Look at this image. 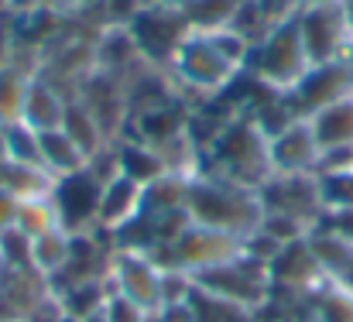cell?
Segmentation results:
<instances>
[{
	"label": "cell",
	"mask_w": 353,
	"mask_h": 322,
	"mask_svg": "<svg viewBox=\"0 0 353 322\" xmlns=\"http://www.w3.org/2000/svg\"><path fill=\"white\" fill-rule=\"evenodd\" d=\"M185 213L199 226L223 230V233L243 240L250 230L261 226L264 210H261L257 189L236 185V182H227V179H213V175H189Z\"/></svg>",
	"instance_id": "cell-1"
},
{
	"label": "cell",
	"mask_w": 353,
	"mask_h": 322,
	"mask_svg": "<svg viewBox=\"0 0 353 322\" xmlns=\"http://www.w3.org/2000/svg\"><path fill=\"white\" fill-rule=\"evenodd\" d=\"M343 10H347V21H350V31H353V0H343Z\"/></svg>",
	"instance_id": "cell-37"
},
{
	"label": "cell",
	"mask_w": 353,
	"mask_h": 322,
	"mask_svg": "<svg viewBox=\"0 0 353 322\" xmlns=\"http://www.w3.org/2000/svg\"><path fill=\"white\" fill-rule=\"evenodd\" d=\"M316 322H353V292L340 288L336 281H323L309 292Z\"/></svg>",
	"instance_id": "cell-23"
},
{
	"label": "cell",
	"mask_w": 353,
	"mask_h": 322,
	"mask_svg": "<svg viewBox=\"0 0 353 322\" xmlns=\"http://www.w3.org/2000/svg\"><path fill=\"white\" fill-rule=\"evenodd\" d=\"M144 309L141 305H134L130 299H123V295H114V299H107V305H103V322H144Z\"/></svg>",
	"instance_id": "cell-32"
},
{
	"label": "cell",
	"mask_w": 353,
	"mask_h": 322,
	"mask_svg": "<svg viewBox=\"0 0 353 322\" xmlns=\"http://www.w3.org/2000/svg\"><path fill=\"white\" fill-rule=\"evenodd\" d=\"M192 281L220 299H230L236 305H247V309H261L271 295V274L264 264L236 254L234 261H223L216 268H206L199 274H192Z\"/></svg>",
	"instance_id": "cell-6"
},
{
	"label": "cell",
	"mask_w": 353,
	"mask_h": 322,
	"mask_svg": "<svg viewBox=\"0 0 353 322\" xmlns=\"http://www.w3.org/2000/svg\"><path fill=\"white\" fill-rule=\"evenodd\" d=\"M295 14L285 17V21H278L257 45H250V55H247V66H243L257 79H264L268 86H278V90H292L305 76V69L312 66L309 55H305L302 31H299V17Z\"/></svg>",
	"instance_id": "cell-3"
},
{
	"label": "cell",
	"mask_w": 353,
	"mask_h": 322,
	"mask_svg": "<svg viewBox=\"0 0 353 322\" xmlns=\"http://www.w3.org/2000/svg\"><path fill=\"white\" fill-rule=\"evenodd\" d=\"M24 237H41V233H52V230H62L59 226V213L52 206L48 196H38V199H21V210H17V223H14Z\"/></svg>",
	"instance_id": "cell-26"
},
{
	"label": "cell",
	"mask_w": 353,
	"mask_h": 322,
	"mask_svg": "<svg viewBox=\"0 0 353 322\" xmlns=\"http://www.w3.org/2000/svg\"><path fill=\"white\" fill-rule=\"evenodd\" d=\"M17 210H21V199L0 189V233L10 230V226L17 223Z\"/></svg>",
	"instance_id": "cell-35"
},
{
	"label": "cell",
	"mask_w": 353,
	"mask_h": 322,
	"mask_svg": "<svg viewBox=\"0 0 353 322\" xmlns=\"http://www.w3.org/2000/svg\"><path fill=\"white\" fill-rule=\"evenodd\" d=\"M206 165L196 175H213L227 179L247 189H261L271 179V161H268V137L257 130L250 117H234L223 134L199 154Z\"/></svg>",
	"instance_id": "cell-2"
},
{
	"label": "cell",
	"mask_w": 353,
	"mask_h": 322,
	"mask_svg": "<svg viewBox=\"0 0 353 322\" xmlns=\"http://www.w3.org/2000/svg\"><path fill=\"white\" fill-rule=\"evenodd\" d=\"M103 185L86 165L69 172V175H59L52 182V206L59 213V226L65 233H86L97 226V216H100V199H103Z\"/></svg>",
	"instance_id": "cell-7"
},
{
	"label": "cell",
	"mask_w": 353,
	"mask_h": 322,
	"mask_svg": "<svg viewBox=\"0 0 353 322\" xmlns=\"http://www.w3.org/2000/svg\"><path fill=\"white\" fill-rule=\"evenodd\" d=\"M0 264L3 268H34L31 264V237H24L17 226L0 233Z\"/></svg>",
	"instance_id": "cell-30"
},
{
	"label": "cell",
	"mask_w": 353,
	"mask_h": 322,
	"mask_svg": "<svg viewBox=\"0 0 353 322\" xmlns=\"http://www.w3.org/2000/svg\"><path fill=\"white\" fill-rule=\"evenodd\" d=\"M299 31L309 62H333L353 52V31L343 3H305L299 7Z\"/></svg>",
	"instance_id": "cell-5"
},
{
	"label": "cell",
	"mask_w": 353,
	"mask_h": 322,
	"mask_svg": "<svg viewBox=\"0 0 353 322\" xmlns=\"http://www.w3.org/2000/svg\"><path fill=\"white\" fill-rule=\"evenodd\" d=\"M319 141L309 127V120H295L288 130L268 141V161L271 175H316L319 165Z\"/></svg>",
	"instance_id": "cell-11"
},
{
	"label": "cell",
	"mask_w": 353,
	"mask_h": 322,
	"mask_svg": "<svg viewBox=\"0 0 353 322\" xmlns=\"http://www.w3.org/2000/svg\"><path fill=\"white\" fill-rule=\"evenodd\" d=\"M14 3H24V7H34L38 0H14Z\"/></svg>",
	"instance_id": "cell-41"
},
{
	"label": "cell",
	"mask_w": 353,
	"mask_h": 322,
	"mask_svg": "<svg viewBox=\"0 0 353 322\" xmlns=\"http://www.w3.org/2000/svg\"><path fill=\"white\" fill-rule=\"evenodd\" d=\"M3 144H7V158L10 161H21V165H31V168H45L38 130H31L28 123H7L3 127Z\"/></svg>",
	"instance_id": "cell-28"
},
{
	"label": "cell",
	"mask_w": 353,
	"mask_h": 322,
	"mask_svg": "<svg viewBox=\"0 0 353 322\" xmlns=\"http://www.w3.org/2000/svg\"><path fill=\"white\" fill-rule=\"evenodd\" d=\"M172 69L179 72V79H185V83L196 86V90H223L236 72H240L236 66H230V62L220 55V48L210 41V34H199V31H192V34L175 48Z\"/></svg>",
	"instance_id": "cell-9"
},
{
	"label": "cell",
	"mask_w": 353,
	"mask_h": 322,
	"mask_svg": "<svg viewBox=\"0 0 353 322\" xmlns=\"http://www.w3.org/2000/svg\"><path fill=\"white\" fill-rule=\"evenodd\" d=\"M336 285H340V288H347V292H353V261L347 264V271L336 278Z\"/></svg>",
	"instance_id": "cell-36"
},
{
	"label": "cell",
	"mask_w": 353,
	"mask_h": 322,
	"mask_svg": "<svg viewBox=\"0 0 353 322\" xmlns=\"http://www.w3.org/2000/svg\"><path fill=\"white\" fill-rule=\"evenodd\" d=\"M158 316H161V322H196L189 299H185V302H168V305H161Z\"/></svg>",
	"instance_id": "cell-34"
},
{
	"label": "cell",
	"mask_w": 353,
	"mask_h": 322,
	"mask_svg": "<svg viewBox=\"0 0 353 322\" xmlns=\"http://www.w3.org/2000/svg\"><path fill=\"white\" fill-rule=\"evenodd\" d=\"M117 172L123 179L137 182L141 189L151 185L154 179H161L168 172V161L151 148V144H141V141H117Z\"/></svg>",
	"instance_id": "cell-14"
},
{
	"label": "cell",
	"mask_w": 353,
	"mask_h": 322,
	"mask_svg": "<svg viewBox=\"0 0 353 322\" xmlns=\"http://www.w3.org/2000/svg\"><path fill=\"white\" fill-rule=\"evenodd\" d=\"M107 285H103V278L100 281H79V285H72V288H65L62 295H55V302H59V309H62V316H69V319H97L100 312H103V305H107Z\"/></svg>",
	"instance_id": "cell-20"
},
{
	"label": "cell",
	"mask_w": 353,
	"mask_h": 322,
	"mask_svg": "<svg viewBox=\"0 0 353 322\" xmlns=\"http://www.w3.org/2000/svg\"><path fill=\"white\" fill-rule=\"evenodd\" d=\"M268 274H271V285L278 288H292V292H312L316 285L330 281L312 254V243H309V233L302 240H292L278 250V257L268 264Z\"/></svg>",
	"instance_id": "cell-12"
},
{
	"label": "cell",
	"mask_w": 353,
	"mask_h": 322,
	"mask_svg": "<svg viewBox=\"0 0 353 322\" xmlns=\"http://www.w3.org/2000/svg\"><path fill=\"white\" fill-rule=\"evenodd\" d=\"M264 10H268V17L278 24V21H285V17H292L299 7H302V0H257Z\"/></svg>",
	"instance_id": "cell-33"
},
{
	"label": "cell",
	"mask_w": 353,
	"mask_h": 322,
	"mask_svg": "<svg viewBox=\"0 0 353 322\" xmlns=\"http://www.w3.org/2000/svg\"><path fill=\"white\" fill-rule=\"evenodd\" d=\"M316 179H319L323 210H353V168H350V172L316 175Z\"/></svg>",
	"instance_id": "cell-29"
},
{
	"label": "cell",
	"mask_w": 353,
	"mask_h": 322,
	"mask_svg": "<svg viewBox=\"0 0 353 322\" xmlns=\"http://www.w3.org/2000/svg\"><path fill=\"white\" fill-rule=\"evenodd\" d=\"M234 7H236V0H185L182 3V14H185V21H189L192 31L206 34V31L227 28Z\"/></svg>",
	"instance_id": "cell-25"
},
{
	"label": "cell",
	"mask_w": 353,
	"mask_h": 322,
	"mask_svg": "<svg viewBox=\"0 0 353 322\" xmlns=\"http://www.w3.org/2000/svg\"><path fill=\"white\" fill-rule=\"evenodd\" d=\"M38 144H41V161H45V172L52 179L59 175H69L76 168L86 165V154L79 151V144L62 130V127H52V130H38Z\"/></svg>",
	"instance_id": "cell-17"
},
{
	"label": "cell",
	"mask_w": 353,
	"mask_h": 322,
	"mask_svg": "<svg viewBox=\"0 0 353 322\" xmlns=\"http://www.w3.org/2000/svg\"><path fill=\"white\" fill-rule=\"evenodd\" d=\"M309 230H330V233H336V237L353 243V210H323Z\"/></svg>",
	"instance_id": "cell-31"
},
{
	"label": "cell",
	"mask_w": 353,
	"mask_h": 322,
	"mask_svg": "<svg viewBox=\"0 0 353 322\" xmlns=\"http://www.w3.org/2000/svg\"><path fill=\"white\" fill-rule=\"evenodd\" d=\"M0 161H7V144H3V127H0Z\"/></svg>",
	"instance_id": "cell-38"
},
{
	"label": "cell",
	"mask_w": 353,
	"mask_h": 322,
	"mask_svg": "<svg viewBox=\"0 0 353 322\" xmlns=\"http://www.w3.org/2000/svg\"><path fill=\"white\" fill-rule=\"evenodd\" d=\"M350 97H353V90H350Z\"/></svg>",
	"instance_id": "cell-42"
},
{
	"label": "cell",
	"mask_w": 353,
	"mask_h": 322,
	"mask_svg": "<svg viewBox=\"0 0 353 322\" xmlns=\"http://www.w3.org/2000/svg\"><path fill=\"white\" fill-rule=\"evenodd\" d=\"M353 90V52L350 55H340L333 62H316L305 69V76L285 90L288 100H292V110L299 120H309L316 117L319 110L333 107L336 100H347Z\"/></svg>",
	"instance_id": "cell-4"
},
{
	"label": "cell",
	"mask_w": 353,
	"mask_h": 322,
	"mask_svg": "<svg viewBox=\"0 0 353 322\" xmlns=\"http://www.w3.org/2000/svg\"><path fill=\"white\" fill-rule=\"evenodd\" d=\"M189 305H192L196 322H254V309L236 305L230 299H220V295L199 288L196 281H192V292H189Z\"/></svg>",
	"instance_id": "cell-21"
},
{
	"label": "cell",
	"mask_w": 353,
	"mask_h": 322,
	"mask_svg": "<svg viewBox=\"0 0 353 322\" xmlns=\"http://www.w3.org/2000/svg\"><path fill=\"white\" fill-rule=\"evenodd\" d=\"M305 3H343V0H302V7Z\"/></svg>",
	"instance_id": "cell-40"
},
{
	"label": "cell",
	"mask_w": 353,
	"mask_h": 322,
	"mask_svg": "<svg viewBox=\"0 0 353 322\" xmlns=\"http://www.w3.org/2000/svg\"><path fill=\"white\" fill-rule=\"evenodd\" d=\"M144 322H161V316H158V309H154V312H148V316H144Z\"/></svg>",
	"instance_id": "cell-39"
},
{
	"label": "cell",
	"mask_w": 353,
	"mask_h": 322,
	"mask_svg": "<svg viewBox=\"0 0 353 322\" xmlns=\"http://www.w3.org/2000/svg\"><path fill=\"white\" fill-rule=\"evenodd\" d=\"M261 210L278 216L302 219L312 226L323 213V196H319V179L316 175H271L261 189Z\"/></svg>",
	"instance_id": "cell-10"
},
{
	"label": "cell",
	"mask_w": 353,
	"mask_h": 322,
	"mask_svg": "<svg viewBox=\"0 0 353 322\" xmlns=\"http://www.w3.org/2000/svg\"><path fill=\"white\" fill-rule=\"evenodd\" d=\"M189 199V175L185 172H165L151 185L141 189V213H179Z\"/></svg>",
	"instance_id": "cell-18"
},
{
	"label": "cell",
	"mask_w": 353,
	"mask_h": 322,
	"mask_svg": "<svg viewBox=\"0 0 353 322\" xmlns=\"http://www.w3.org/2000/svg\"><path fill=\"white\" fill-rule=\"evenodd\" d=\"M309 243H312V254H316V261H319V268L330 281H336L353 261V243L330 233V230H309Z\"/></svg>",
	"instance_id": "cell-22"
},
{
	"label": "cell",
	"mask_w": 353,
	"mask_h": 322,
	"mask_svg": "<svg viewBox=\"0 0 353 322\" xmlns=\"http://www.w3.org/2000/svg\"><path fill=\"white\" fill-rule=\"evenodd\" d=\"M141 210V185L130 182V179H110L103 185V199H100V216H97V226L103 230H117L127 219H134Z\"/></svg>",
	"instance_id": "cell-15"
},
{
	"label": "cell",
	"mask_w": 353,
	"mask_h": 322,
	"mask_svg": "<svg viewBox=\"0 0 353 322\" xmlns=\"http://www.w3.org/2000/svg\"><path fill=\"white\" fill-rule=\"evenodd\" d=\"M65 103L59 97V90L45 79H31L28 86V97H24V113H21V123H28L31 130H52V127H62V117H65Z\"/></svg>",
	"instance_id": "cell-13"
},
{
	"label": "cell",
	"mask_w": 353,
	"mask_h": 322,
	"mask_svg": "<svg viewBox=\"0 0 353 322\" xmlns=\"http://www.w3.org/2000/svg\"><path fill=\"white\" fill-rule=\"evenodd\" d=\"M28 86H31L28 72H21L17 66H0V127L21 123Z\"/></svg>",
	"instance_id": "cell-24"
},
{
	"label": "cell",
	"mask_w": 353,
	"mask_h": 322,
	"mask_svg": "<svg viewBox=\"0 0 353 322\" xmlns=\"http://www.w3.org/2000/svg\"><path fill=\"white\" fill-rule=\"evenodd\" d=\"M62 130L79 144V151L90 158L107 144V130L100 127V120L90 113V107L83 100H69L65 103V117H62Z\"/></svg>",
	"instance_id": "cell-19"
},
{
	"label": "cell",
	"mask_w": 353,
	"mask_h": 322,
	"mask_svg": "<svg viewBox=\"0 0 353 322\" xmlns=\"http://www.w3.org/2000/svg\"><path fill=\"white\" fill-rule=\"evenodd\" d=\"M103 285H107V295L110 299L123 295L134 305H141L144 312L161 309V271L151 264L148 254L117 250L114 254V264H110V274L103 278Z\"/></svg>",
	"instance_id": "cell-8"
},
{
	"label": "cell",
	"mask_w": 353,
	"mask_h": 322,
	"mask_svg": "<svg viewBox=\"0 0 353 322\" xmlns=\"http://www.w3.org/2000/svg\"><path fill=\"white\" fill-rule=\"evenodd\" d=\"M309 127L319 141V151L330 148H353V97L336 100L333 107L319 110L316 117H309Z\"/></svg>",
	"instance_id": "cell-16"
},
{
	"label": "cell",
	"mask_w": 353,
	"mask_h": 322,
	"mask_svg": "<svg viewBox=\"0 0 353 322\" xmlns=\"http://www.w3.org/2000/svg\"><path fill=\"white\" fill-rule=\"evenodd\" d=\"M69 257V233L65 230H52L31 240V264L41 274H55Z\"/></svg>",
	"instance_id": "cell-27"
}]
</instances>
